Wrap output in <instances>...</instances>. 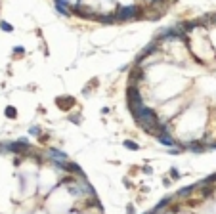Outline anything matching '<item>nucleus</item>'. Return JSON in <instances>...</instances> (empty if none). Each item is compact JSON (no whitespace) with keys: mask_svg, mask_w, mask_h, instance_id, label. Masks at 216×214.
Returning <instances> with one entry per match:
<instances>
[{"mask_svg":"<svg viewBox=\"0 0 216 214\" xmlns=\"http://www.w3.org/2000/svg\"><path fill=\"white\" fill-rule=\"evenodd\" d=\"M143 14V8L138 6V4H130V6H119L117 12H113V15H115L117 23H121V21H130V19H140Z\"/></svg>","mask_w":216,"mask_h":214,"instance_id":"obj_1","label":"nucleus"},{"mask_svg":"<svg viewBox=\"0 0 216 214\" xmlns=\"http://www.w3.org/2000/svg\"><path fill=\"white\" fill-rule=\"evenodd\" d=\"M143 103V96H142V88L138 84H128L126 88V105L136 107V105H142Z\"/></svg>","mask_w":216,"mask_h":214,"instance_id":"obj_2","label":"nucleus"},{"mask_svg":"<svg viewBox=\"0 0 216 214\" xmlns=\"http://www.w3.org/2000/svg\"><path fill=\"white\" fill-rule=\"evenodd\" d=\"M155 140H157V143L165 145V147H174V145H178V140L172 136V132H157Z\"/></svg>","mask_w":216,"mask_h":214,"instance_id":"obj_3","label":"nucleus"},{"mask_svg":"<svg viewBox=\"0 0 216 214\" xmlns=\"http://www.w3.org/2000/svg\"><path fill=\"white\" fill-rule=\"evenodd\" d=\"M46 159H52V161H69V157H67V153H63L61 149L48 147L46 149Z\"/></svg>","mask_w":216,"mask_h":214,"instance_id":"obj_4","label":"nucleus"},{"mask_svg":"<svg viewBox=\"0 0 216 214\" xmlns=\"http://www.w3.org/2000/svg\"><path fill=\"white\" fill-rule=\"evenodd\" d=\"M55 103H58L61 109H65V111H69L71 107H75V98H71V96H65V98H58L55 99Z\"/></svg>","mask_w":216,"mask_h":214,"instance_id":"obj_5","label":"nucleus"},{"mask_svg":"<svg viewBox=\"0 0 216 214\" xmlns=\"http://www.w3.org/2000/svg\"><path fill=\"white\" fill-rule=\"evenodd\" d=\"M94 19H98L99 23H104V25H113V23H117V19L113 14H96Z\"/></svg>","mask_w":216,"mask_h":214,"instance_id":"obj_6","label":"nucleus"},{"mask_svg":"<svg viewBox=\"0 0 216 214\" xmlns=\"http://www.w3.org/2000/svg\"><path fill=\"white\" fill-rule=\"evenodd\" d=\"M54 4H55V2H54ZM55 12H58L60 15H63V17H71V15H73L71 10L65 8V6H61V4H55Z\"/></svg>","mask_w":216,"mask_h":214,"instance_id":"obj_7","label":"nucleus"},{"mask_svg":"<svg viewBox=\"0 0 216 214\" xmlns=\"http://www.w3.org/2000/svg\"><path fill=\"white\" fill-rule=\"evenodd\" d=\"M4 115H6V119H17V109L14 107V105H8L6 107V111H4Z\"/></svg>","mask_w":216,"mask_h":214,"instance_id":"obj_8","label":"nucleus"},{"mask_svg":"<svg viewBox=\"0 0 216 214\" xmlns=\"http://www.w3.org/2000/svg\"><path fill=\"white\" fill-rule=\"evenodd\" d=\"M122 145H124L126 149H130V151H140V143H136V142H132V140H124Z\"/></svg>","mask_w":216,"mask_h":214,"instance_id":"obj_9","label":"nucleus"},{"mask_svg":"<svg viewBox=\"0 0 216 214\" xmlns=\"http://www.w3.org/2000/svg\"><path fill=\"white\" fill-rule=\"evenodd\" d=\"M168 178L172 180V182H176V180H180V178H182V174L178 172V168H176V166H170V170H168Z\"/></svg>","mask_w":216,"mask_h":214,"instance_id":"obj_10","label":"nucleus"},{"mask_svg":"<svg viewBox=\"0 0 216 214\" xmlns=\"http://www.w3.org/2000/svg\"><path fill=\"white\" fill-rule=\"evenodd\" d=\"M67 119H69L73 124H81V122H82V115L81 113H69V115H67Z\"/></svg>","mask_w":216,"mask_h":214,"instance_id":"obj_11","label":"nucleus"},{"mask_svg":"<svg viewBox=\"0 0 216 214\" xmlns=\"http://www.w3.org/2000/svg\"><path fill=\"white\" fill-rule=\"evenodd\" d=\"M0 29H2L4 33H14V25L8 23V21H4V19H0Z\"/></svg>","mask_w":216,"mask_h":214,"instance_id":"obj_12","label":"nucleus"},{"mask_svg":"<svg viewBox=\"0 0 216 214\" xmlns=\"http://www.w3.org/2000/svg\"><path fill=\"white\" fill-rule=\"evenodd\" d=\"M29 134H31L33 138H38L40 134H42V128H40L38 124H35V126H31V128H29Z\"/></svg>","mask_w":216,"mask_h":214,"instance_id":"obj_13","label":"nucleus"},{"mask_svg":"<svg viewBox=\"0 0 216 214\" xmlns=\"http://www.w3.org/2000/svg\"><path fill=\"white\" fill-rule=\"evenodd\" d=\"M180 153H184V149L180 147V143L174 145V147H168V155H174V157H176V155H180Z\"/></svg>","mask_w":216,"mask_h":214,"instance_id":"obj_14","label":"nucleus"},{"mask_svg":"<svg viewBox=\"0 0 216 214\" xmlns=\"http://www.w3.org/2000/svg\"><path fill=\"white\" fill-rule=\"evenodd\" d=\"M140 170H142V172H143L145 176H151V174L155 172V170H153V166H149V164H143V166L140 168Z\"/></svg>","mask_w":216,"mask_h":214,"instance_id":"obj_15","label":"nucleus"},{"mask_svg":"<svg viewBox=\"0 0 216 214\" xmlns=\"http://www.w3.org/2000/svg\"><path fill=\"white\" fill-rule=\"evenodd\" d=\"M23 54H25V50L21 48V46H15L14 48V55H23Z\"/></svg>","mask_w":216,"mask_h":214,"instance_id":"obj_16","label":"nucleus"},{"mask_svg":"<svg viewBox=\"0 0 216 214\" xmlns=\"http://www.w3.org/2000/svg\"><path fill=\"white\" fill-rule=\"evenodd\" d=\"M126 212L128 214H136V207L132 205V203H128V205H126Z\"/></svg>","mask_w":216,"mask_h":214,"instance_id":"obj_17","label":"nucleus"},{"mask_svg":"<svg viewBox=\"0 0 216 214\" xmlns=\"http://www.w3.org/2000/svg\"><path fill=\"white\" fill-rule=\"evenodd\" d=\"M163 184H165V186H166V187H168V186H170V184H172V180H170V178H168V176H165V178H163Z\"/></svg>","mask_w":216,"mask_h":214,"instance_id":"obj_18","label":"nucleus"},{"mask_svg":"<svg viewBox=\"0 0 216 214\" xmlns=\"http://www.w3.org/2000/svg\"><path fill=\"white\" fill-rule=\"evenodd\" d=\"M128 69H130V65H121V67H119V71H121V73H124V71H128Z\"/></svg>","mask_w":216,"mask_h":214,"instance_id":"obj_19","label":"nucleus"},{"mask_svg":"<svg viewBox=\"0 0 216 214\" xmlns=\"http://www.w3.org/2000/svg\"><path fill=\"white\" fill-rule=\"evenodd\" d=\"M109 111H111L109 107H101V115H107V113H109Z\"/></svg>","mask_w":216,"mask_h":214,"instance_id":"obj_20","label":"nucleus"},{"mask_svg":"<svg viewBox=\"0 0 216 214\" xmlns=\"http://www.w3.org/2000/svg\"><path fill=\"white\" fill-rule=\"evenodd\" d=\"M145 214H151V210H149V212H145Z\"/></svg>","mask_w":216,"mask_h":214,"instance_id":"obj_21","label":"nucleus"}]
</instances>
